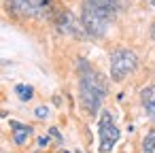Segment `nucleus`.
Here are the masks:
<instances>
[{
	"mask_svg": "<svg viewBox=\"0 0 155 153\" xmlns=\"http://www.w3.org/2000/svg\"><path fill=\"white\" fill-rule=\"evenodd\" d=\"M79 72H81V79H79L81 104L89 115H96L100 111L102 98L106 96V83H104L102 75H98L85 60H79Z\"/></svg>",
	"mask_w": 155,
	"mask_h": 153,
	"instance_id": "nucleus-1",
	"label": "nucleus"
},
{
	"mask_svg": "<svg viewBox=\"0 0 155 153\" xmlns=\"http://www.w3.org/2000/svg\"><path fill=\"white\" fill-rule=\"evenodd\" d=\"M138 66V58L130 49H117L110 55V77L113 81H123L130 72H134Z\"/></svg>",
	"mask_w": 155,
	"mask_h": 153,
	"instance_id": "nucleus-2",
	"label": "nucleus"
},
{
	"mask_svg": "<svg viewBox=\"0 0 155 153\" xmlns=\"http://www.w3.org/2000/svg\"><path fill=\"white\" fill-rule=\"evenodd\" d=\"M110 22H113V19H108L104 13H100V11H96L94 7H89V5L83 2L81 26H83V30H85L89 36H94V38L102 36V34L108 30V24H110Z\"/></svg>",
	"mask_w": 155,
	"mask_h": 153,
	"instance_id": "nucleus-3",
	"label": "nucleus"
},
{
	"mask_svg": "<svg viewBox=\"0 0 155 153\" xmlns=\"http://www.w3.org/2000/svg\"><path fill=\"white\" fill-rule=\"evenodd\" d=\"M98 138H100V151H102V153H108V151L115 147V142L119 140V128L115 125L113 115H110L108 111H102V113H100Z\"/></svg>",
	"mask_w": 155,
	"mask_h": 153,
	"instance_id": "nucleus-4",
	"label": "nucleus"
},
{
	"mask_svg": "<svg viewBox=\"0 0 155 153\" xmlns=\"http://www.w3.org/2000/svg\"><path fill=\"white\" fill-rule=\"evenodd\" d=\"M7 5L17 15L36 17V15H43L45 9H49V0H7Z\"/></svg>",
	"mask_w": 155,
	"mask_h": 153,
	"instance_id": "nucleus-5",
	"label": "nucleus"
},
{
	"mask_svg": "<svg viewBox=\"0 0 155 153\" xmlns=\"http://www.w3.org/2000/svg\"><path fill=\"white\" fill-rule=\"evenodd\" d=\"M58 26H60V30L66 32V34L81 36V28H83V26H79V22H77V19L72 17V13H68V11H62V13H60Z\"/></svg>",
	"mask_w": 155,
	"mask_h": 153,
	"instance_id": "nucleus-6",
	"label": "nucleus"
},
{
	"mask_svg": "<svg viewBox=\"0 0 155 153\" xmlns=\"http://www.w3.org/2000/svg\"><path fill=\"white\" fill-rule=\"evenodd\" d=\"M140 102H142L147 115L155 121V85H149L140 91Z\"/></svg>",
	"mask_w": 155,
	"mask_h": 153,
	"instance_id": "nucleus-7",
	"label": "nucleus"
},
{
	"mask_svg": "<svg viewBox=\"0 0 155 153\" xmlns=\"http://www.w3.org/2000/svg\"><path fill=\"white\" fill-rule=\"evenodd\" d=\"M11 128H13V140H15V145H24L32 136V128L30 125H24L19 121H11Z\"/></svg>",
	"mask_w": 155,
	"mask_h": 153,
	"instance_id": "nucleus-8",
	"label": "nucleus"
},
{
	"mask_svg": "<svg viewBox=\"0 0 155 153\" xmlns=\"http://www.w3.org/2000/svg\"><path fill=\"white\" fill-rule=\"evenodd\" d=\"M142 153H155V128H151L142 140Z\"/></svg>",
	"mask_w": 155,
	"mask_h": 153,
	"instance_id": "nucleus-9",
	"label": "nucleus"
},
{
	"mask_svg": "<svg viewBox=\"0 0 155 153\" xmlns=\"http://www.w3.org/2000/svg\"><path fill=\"white\" fill-rule=\"evenodd\" d=\"M15 94L19 96V100H24V102H26V100H30V98H32L34 89H32L30 85H17V87H15Z\"/></svg>",
	"mask_w": 155,
	"mask_h": 153,
	"instance_id": "nucleus-10",
	"label": "nucleus"
},
{
	"mask_svg": "<svg viewBox=\"0 0 155 153\" xmlns=\"http://www.w3.org/2000/svg\"><path fill=\"white\" fill-rule=\"evenodd\" d=\"M34 115H36L38 119H45V117L49 115V108H47V106H38V108L34 111Z\"/></svg>",
	"mask_w": 155,
	"mask_h": 153,
	"instance_id": "nucleus-11",
	"label": "nucleus"
},
{
	"mask_svg": "<svg viewBox=\"0 0 155 153\" xmlns=\"http://www.w3.org/2000/svg\"><path fill=\"white\" fill-rule=\"evenodd\" d=\"M49 136H51V138H55V140L62 145V134L58 132V128H49Z\"/></svg>",
	"mask_w": 155,
	"mask_h": 153,
	"instance_id": "nucleus-12",
	"label": "nucleus"
},
{
	"mask_svg": "<svg viewBox=\"0 0 155 153\" xmlns=\"http://www.w3.org/2000/svg\"><path fill=\"white\" fill-rule=\"evenodd\" d=\"M49 145V136H41L38 138V147H47Z\"/></svg>",
	"mask_w": 155,
	"mask_h": 153,
	"instance_id": "nucleus-13",
	"label": "nucleus"
},
{
	"mask_svg": "<svg viewBox=\"0 0 155 153\" xmlns=\"http://www.w3.org/2000/svg\"><path fill=\"white\" fill-rule=\"evenodd\" d=\"M113 2H115L119 9H121V7H125V0H113Z\"/></svg>",
	"mask_w": 155,
	"mask_h": 153,
	"instance_id": "nucleus-14",
	"label": "nucleus"
},
{
	"mask_svg": "<svg viewBox=\"0 0 155 153\" xmlns=\"http://www.w3.org/2000/svg\"><path fill=\"white\" fill-rule=\"evenodd\" d=\"M151 34H153V38H155V24L151 26Z\"/></svg>",
	"mask_w": 155,
	"mask_h": 153,
	"instance_id": "nucleus-15",
	"label": "nucleus"
},
{
	"mask_svg": "<svg viewBox=\"0 0 155 153\" xmlns=\"http://www.w3.org/2000/svg\"><path fill=\"white\" fill-rule=\"evenodd\" d=\"M60 153H68V151H60Z\"/></svg>",
	"mask_w": 155,
	"mask_h": 153,
	"instance_id": "nucleus-16",
	"label": "nucleus"
},
{
	"mask_svg": "<svg viewBox=\"0 0 155 153\" xmlns=\"http://www.w3.org/2000/svg\"><path fill=\"white\" fill-rule=\"evenodd\" d=\"M151 2H153V5H155V0H151Z\"/></svg>",
	"mask_w": 155,
	"mask_h": 153,
	"instance_id": "nucleus-17",
	"label": "nucleus"
},
{
	"mask_svg": "<svg viewBox=\"0 0 155 153\" xmlns=\"http://www.w3.org/2000/svg\"><path fill=\"white\" fill-rule=\"evenodd\" d=\"M77 153H81V151H77Z\"/></svg>",
	"mask_w": 155,
	"mask_h": 153,
	"instance_id": "nucleus-18",
	"label": "nucleus"
}]
</instances>
